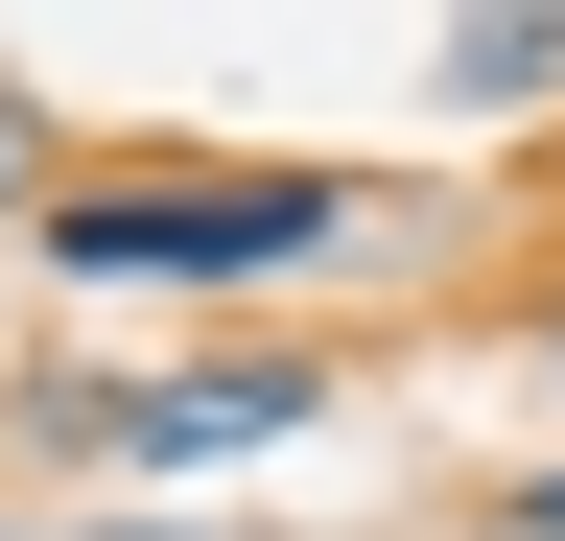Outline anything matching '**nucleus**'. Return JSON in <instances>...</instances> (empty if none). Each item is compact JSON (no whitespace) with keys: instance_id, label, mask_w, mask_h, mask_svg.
I'll return each instance as SVG.
<instances>
[{"instance_id":"f257e3e1","label":"nucleus","mask_w":565,"mask_h":541,"mask_svg":"<svg viewBox=\"0 0 565 541\" xmlns=\"http://www.w3.org/2000/svg\"><path fill=\"white\" fill-rule=\"evenodd\" d=\"M330 236H353L330 165H71L47 188V283H282Z\"/></svg>"},{"instance_id":"7ed1b4c3","label":"nucleus","mask_w":565,"mask_h":541,"mask_svg":"<svg viewBox=\"0 0 565 541\" xmlns=\"http://www.w3.org/2000/svg\"><path fill=\"white\" fill-rule=\"evenodd\" d=\"M448 95H471V118H542V95H565V0H494V24H448Z\"/></svg>"},{"instance_id":"f03ea898","label":"nucleus","mask_w":565,"mask_h":541,"mask_svg":"<svg viewBox=\"0 0 565 541\" xmlns=\"http://www.w3.org/2000/svg\"><path fill=\"white\" fill-rule=\"evenodd\" d=\"M47 470H259V447H307L330 424V377L307 354H189V377H24L0 400Z\"/></svg>"},{"instance_id":"20e7f679","label":"nucleus","mask_w":565,"mask_h":541,"mask_svg":"<svg viewBox=\"0 0 565 541\" xmlns=\"http://www.w3.org/2000/svg\"><path fill=\"white\" fill-rule=\"evenodd\" d=\"M471 518H494V541H565V470H494Z\"/></svg>"}]
</instances>
